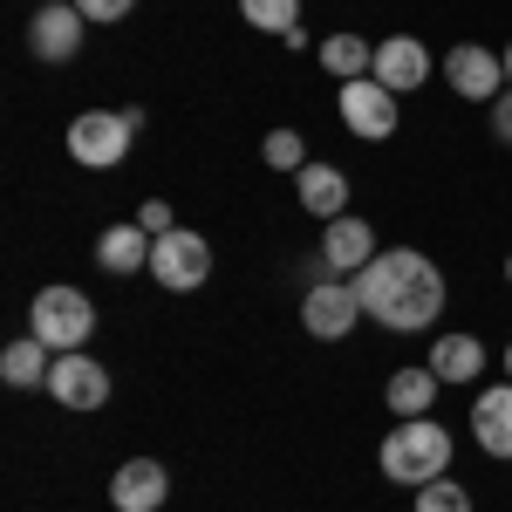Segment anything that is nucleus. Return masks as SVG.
<instances>
[{
    "mask_svg": "<svg viewBox=\"0 0 512 512\" xmlns=\"http://www.w3.org/2000/svg\"><path fill=\"white\" fill-rule=\"evenodd\" d=\"M355 301H362V315L383 321L390 335H424V328H437L451 287H444V267H437L431 253H417V246H383V253L355 274Z\"/></svg>",
    "mask_w": 512,
    "mask_h": 512,
    "instance_id": "1",
    "label": "nucleus"
},
{
    "mask_svg": "<svg viewBox=\"0 0 512 512\" xmlns=\"http://www.w3.org/2000/svg\"><path fill=\"white\" fill-rule=\"evenodd\" d=\"M451 458H458V437L444 431L437 417H396L390 437L376 444V472L390 485H431V478H451Z\"/></svg>",
    "mask_w": 512,
    "mask_h": 512,
    "instance_id": "2",
    "label": "nucleus"
},
{
    "mask_svg": "<svg viewBox=\"0 0 512 512\" xmlns=\"http://www.w3.org/2000/svg\"><path fill=\"white\" fill-rule=\"evenodd\" d=\"M28 335H41L55 355H76L96 342V301L69 287V280H55V287H41L35 308H28Z\"/></svg>",
    "mask_w": 512,
    "mask_h": 512,
    "instance_id": "3",
    "label": "nucleus"
},
{
    "mask_svg": "<svg viewBox=\"0 0 512 512\" xmlns=\"http://www.w3.org/2000/svg\"><path fill=\"white\" fill-rule=\"evenodd\" d=\"M130 137H137V123L123 117V110H82V117H69L62 151H69L82 171H117V164L130 158Z\"/></svg>",
    "mask_w": 512,
    "mask_h": 512,
    "instance_id": "4",
    "label": "nucleus"
},
{
    "mask_svg": "<svg viewBox=\"0 0 512 512\" xmlns=\"http://www.w3.org/2000/svg\"><path fill=\"white\" fill-rule=\"evenodd\" d=\"M151 280L164 294H192L212 280V239L192 233V226H171L164 239H151Z\"/></svg>",
    "mask_w": 512,
    "mask_h": 512,
    "instance_id": "5",
    "label": "nucleus"
},
{
    "mask_svg": "<svg viewBox=\"0 0 512 512\" xmlns=\"http://www.w3.org/2000/svg\"><path fill=\"white\" fill-rule=\"evenodd\" d=\"M335 110H342V123H349V137L383 144V137H396V123H403V96L383 89L376 76H355V82L335 89Z\"/></svg>",
    "mask_w": 512,
    "mask_h": 512,
    "instance_id": "6",
    "label": "nucleus"
},
{
    "mask_svg": "<svg viewBox=\"0 0 512 512\" xmlns=\"http://www.w3.org/2000/svg\"><path fill=\"white\" fill-rule=\"evenodd\" d=\"M437 69H444V82H451V96L485 103V110H492V103L512 89V82H506V55H499V48H485V41H458Z\"/></svg>",
    "mask_w": 512,
    "mask_h": 512,
    "instance_id": "7",
    "label": "nucleus"
},
{
    "mask_svg": "<svg viewBox=\"0 0 512 512\" xmlns=\"http://www.w3.org/2000/svg\"><path fill=\"white\" fill-rule=\"evenodd\" d=\"M355 321H362V301H355V280L328 274L315 287H301V328L315 335V342H342Z\"/></svg>",
    "mask_w": 512,
    "mask_h": 512,
    "instance_id": "8",
    "label": "nucleus"
},
{
    "mask_svg": "<svg viewBox=\"0 0 512 512\" xmlns=\"http://www.w3.org/2000/svg\"><path fill=\"white\" fill-rule=\"evenodd\" d=\"M48 396L62 403V410H103L110 403V369L96 362L89 349H76V355H55V369H48Z\"/></svg>",
    "mask_w": 512,
    "mask_h": 512,
    "instance_id": "9",
    "label": "nucleus"
},
{
    "mask_svg": "<svg viewBox=\"0 0 512 512\" xmlns=\"http://www.w3.org/2000/svg\"><path fill=\"white\" fill-rule=\"evenodd\" d=\"M82 35H89V21H82L76 0H41L35 21H28V48H35V62H76Z\"/></svg>",
    "mask_w": 512,
    "mask_h": 512,
    "instance_id": "10",
    "label": "nucleus"
},
{
    "mask_svg": "<svg viewBox=\"0 0 512 512\" xmlns=\"http://www.w3.org/2000/svg\"><path fill=\"white\" fill-rule=\"evenodd\" d=\"M424 362L437 369V383H444V390H478V383H485V369H492V355H485V342H478L472 328H444Z\"/></svg>",
    "mask_w": 512,
    "mask_h": 512,
    "instance_id": "11",
    "label": "nucleus"
},
{
    "mask_svg": "<svg viewBox=\"0 0 512 512\" xmlns=\"http://www.w3.org/2000/svg\"><path fill=\"white\" fill-rule=\"evenodd\" d=\"M369 76L383 82V89H396V96H417L424 82L437 76V62H431V48L417 35H383L376 41V69Z\"/></svg>",
    "mask_w": 512,
    "mask_h": 512,
    "instance_id": "12",
    "label": "nucleus"
},
{
    "mask_svg": "<svg viewBox=\"0 0 512 512\" xmlns=\"http://www.w3.org/2000/svg\"><path fill=\"white\" fill-rule=\"evenodd\" d=\"M376 253H383V239H376L369 219H355V212H342V219H328V226H321V260H328V274L355 280Z\"/></svg>",
    "mask_w": 512,
    "mask_h": 512,
    "instance_id": "13",
    "label": "nucleus"
},
{
    "mask_svg": "<svg viewBox=\"0 0 512 512\" xmlns=\"http://www.w3.org/2000/svg\"><path fill=\"white\" fill-rule=\"evenodd\" d=\"M472 444L485 451V458L512 465V383L506 376H499V383H478V396H472Z\"/></svg>",
    "mask_w": 512,
    "mask_h": 512,
    "instance_id": "14",
    "label": "nucleus"
},
{
    "mask_svg": "<svg viewBox=\"0 0 512 512\" xmlns=\"http://www.w3.org/2000/svg\"><path fill=\"white\" fill-rule=\"evenodd\" d=\"M164 499H171L164 458H123L117 472H110V506L117 512H158Z\"/></svg>",
    "mask_w": 512,
    "mask_h": 512,
    "instance_id": "15",
    "label": "nucleus"
},
{
    "mask_svg": "<svg viewBox=\"0 0 512 512\" xmlns=\"http://www.w3.org/2000/svg\"><path fill=\"white\" fill-rule=\"evenodd\" d=\"M294 198H301V212H315L321 226H328V219H342V212H349V171L308 158L301 171H294Z\"/></svg>",
    "mask_w": 512,
    "mask_h": 512,
    "instance_id": "16",
    "label": "nucleus"
},
{
    "mask_svg": "<svg viewBox=\"0 0 512 512\" xmlns=\"http://www.w3.org/2000/svg\"><path fill=\"white\" fill-rule=\"evenodd\" d=\"M96 267L103 274H151V233L137 226V219H117V226H103L96 233Z\"/></svg>",
    "mask_w": 512,
    "mask_h": 512,
    "instance_id": "17",
    "label": "nucleus"
},
{
    "mask_svg": "<svg viewBox=\"0 0 512 512\" xmlns=\"http://www.w3.org/2000/svg\"><path fill=\"white\" fill-rule=\"evenodd\" d=\"M444 383H437L431 362H410V369H396L390 383H383V403H390V417H431Z\"/></svg>",
    "mask_w": 512,
    "mask_h": 512,
    "instance_id": "18",
    "label": "nucleus"
},
{
    "mask_svg": "<svg viewBox=\"0 0 512 512\" xmlns=\"http://www.w3.org/2000/svg\"><path fill=\"white\" fill-rule=\"evenodd\" d=\"M48 369H55V349L41 335H21L0 349V383L7 390H48Z\"/></svg>",
    "mask_w": 512,
    "mask_h": 512,
    "instance_id": "19",
    "label": "nucleus"
},
{
    "mask_svg": "<svg viewBox=\"0 0 512 512\" xmlns=\"http://www.w3.org/2000/svg\"><path fill=\"white\" fill-rule=\"evenodd\" d=\"M315 55H321V69H328L335 82H355V76H369V69H376V41H369V35H355V28L328 35V41L315 48Z\"/></svg>",
    "mask_w": 512,
    "mask_h": 512,
    "instance_id": "20",
    "label": "nucleus"
},
{
    "mask_svg": "<svg viewBox=\"0 0 512 512\" xmlns=\"http://www.w3.org/2000/svg\"><path fill=\"white\" fill-rule=\"evenodd\" d=\"M260 158H267V171H287V178H294V171L308 164V137H301L294 123H280V130L260 137Z\"/></svg>",
    "mask_w": 512,
    "mask_h": 512,
    "instance_id": "21",
    "label": "nucleus"
},
{
    "mask_svg": "<svg viewBox=\"0 0 512 512\" xmlns=\"http://www.w3.org/2000/svg\"><path fill=\"white\" fill-rule=\"evenodd\" d=\"M239 21L260 35H287V28H301V0H239Z\"/></svg>",
    "mask_w": 512,
    "mask_h": 512,
    "instance_id": "22",
    "label": "nucleus"
},
{
    "mask_svg": "<svg viewBox=\"0 0 512 512\" xmlns=\"http://www.w3.org/2000/svg\"><path fill=\"white\" fill-rule=\"evenodd\" d=\"M410 512H472V492L458 478H431V485L410 492Z\"/></svg>",
    "mask_w": 512,
    "mask_h": 512,
    "instance_id": "23",
    "label": "nucleus"
},
{
    "mask_svg": "<svg viewBox=\"0 0 512 512\" xmlns=\"http://www.w3.org/2000/svg\"><path fill=\"white\" fill-rule=\"evenodd\" d=\"M130 219H137V226H144L151 239H164L171 226H178V212H171L164 198H137V212H130Z\"/></svg>",
    "mask_w": 512,
    "mask_h": 512,
    "instance_id": "24",
    "label": "nucleus"
},
{
    "mask_svg": "<svg viewBox=\"0 0 512 512\" xmlns=\"http://www.w3.org/2000/svg\"><path fill=\"white\" fill-rule=\"evenodd\" d=\"M76 7H82L89 28H110V21H130L137 14V0H76Z\"/></svg>",
    "mask_w": 512,
    "mask_h": 512,
    "instance_id": "25",
    "label": "nucleus"
},
{
    "mask_svg": "<svg viewBox=\"0 0 512 512\" xmlns=\"http://www.w3.org/2000/svg\"><path fill=\"white\" fill-rule=\"evenodd\" d=\"M485 123H492V137H499V144L512 151V89L499 96V103H492V110H485Z\"/></svg>",
    "mask_w": 512,
    "mask_h": 512,
    "instance_id": "26",
    "label": "nucleus"
},
{
    "mask_svg": "<svg viewBox=\"0 0 512 512\" xmlns=\"http://www.w3.org/2000/svg\"><path fill=\"white\" fill-rule=\"evenodd\" d=\"M499 369H506V383H512V342H506V355H499Z\"/></svg>",
    "mask_w": 512,
    "mask_h": 512,
    "instance_id": "27",
    "label": "nucleus"
},
{
    "mask_svg": "<svg viewBox=\"0 0 512 512\" xmlns=\"http://www.w3.org/2000/svg\"><path fill=\"white\" fill-rule=\"evenodd\" d=\"M499 55H506V82H512V41H506V48H499Z\"/></svg>",
    "mask_w": 512,
    "mask_h": 512,
    "instance_id": "28",
    "label": "nucleus"
},
{
    "mask_svg": "<svg viewBox=\"0 0 512 512\" xmlns=\"http://www.w3.org/2000/svg\"><path fill=\"white\" fill-rule=\"evenodd\" d=\"M506 287H512V253H506Z\"/></svg>",
    "mask_w": 512,
    "mask_h": 512,
    "instance_id": "29",
    "label": "nucleus"
},
{
    "mask_svg": "<svg viewBox=\"0 0 512 512\" xmlns=\"http://www.w3.org/2000/svg\"><path fill=\"white\" fill-rule=\"evenodd\" d=\"M35 7H41V0H35Z\"/></svg>",
    "mask_w": 512,
    "mask_h": 512,
    "instance_id": "30",
    "label": "nucleus"
}]
</instances>
